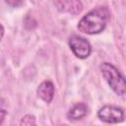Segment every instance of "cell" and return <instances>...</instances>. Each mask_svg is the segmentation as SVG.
<instances>
[{
	"label": "cell",
	"mask_w": 126,
	"mask_h": 126,
	"mask_svg": "<svg viewBox=\"0 0 126 126\" xmlns=\"http://www.w3.org/2000/svg\"><path fill=\"white\" fill-rule=\"evenodd\" d=\"M109 19L110 13L106 7H96L79 21L78 30L87 34H97L105 29Z\"/></svg>",
	"instance_id": "cell-1"
},
{
	"label": "cell",
	"mask_w": 126,
	"mask_h": 126,
	"mask_svg": "<svg viewBox=\"0 0 126 126\" xmlns=\"http://www.w3.org/2000/svg\"><path fill=\"white\" fill-rule=\"evenodd\" d=\"M99 69L111 90L118 95H124L126 92V83L124 76L119 70L109 62L101 63Z\"/></svg>",
	"instance_id": "cell-2"
},
{
	"label": "cell",
	"mask_w": 126,
	"mask_h": 126,
	"mask_svg": "<svg viewBox=\"0 0 126 126\" xmlns=\"http://www.w3.org/2000/svg\"><path fill=\"white\" fill-rule=\"evenodd\" d=\"M97 117L105 123L116 124L124 121L125 115L121 107L115 105H104L97 111Z\"/></svg>",
	"instance_id": "cell-3"
},
{
	"label": "cell",
	"mask_w": 126,
	"mask_h": 126,
	"mask_svg": "<svg viewBox=\"0 0 126 126\" xmlns=\"http://www.w3.org/2000/svg\"><path fill=\"white\" fill-rule=\"evenodd\" d=\"M68 43L74 55L80 59H85L89 57L92 52V46L90 42L82 36L74 34L69 37Z\"/></svg>",
	"instance_id": "cell-4"
},
{
	"label": "cell",
	"mask_w": 126,
	"mask_h": 126,
	"mask_svg": "<svg viewBox=\"0 0 126 126\" xmlns=\"http://www.w3.org/2000/svg\"><path fill=\"white\" fill-rule=\"evenodd\" d=\"M54 6L61 12H66L72 15H77L83 10V3L81 1H54Z\"/></svg>",
	"instance_id": "cell-5"
},
{
	"label": "cell",
	"mask_w": 126,
	"mask_h": 126,
	"mask_svg": "<svg viewBox=\"0 0 126 126\" xmlns=\"http://www.w3.org/2000/svg\"><path fill=\"white\" fill-rule=\"evenodd\" d=\"M37 95L45 102H50L54 96V85L50 81H43L37 88Z\"/></svg>",
	"instance_id": "cell-6"
},
{
	"label": "cell",
	"mask_w": 126,
	"mask_h": 126,
	"mask_svg": "<svg viewBox=\"0 0 126 126\" xmlns=\"http://www.w3.org/2000/svg\"><path fill=\"white\" fill-rule=\"evenodd\" d=\"M88 112V107L85 103H77L75 104L73 107L70 108L69 112H68V117L70 119H74V120H78L83 118L84 116H86Z\"/></svg>",
	"instance_id": "cell-7"
},
{
	"label": "cell",
	"mask_w": 126,
	"mask_h": 126,
	"mask_svg": "<svg viewBox=\"0 0 126 126\" xmlns=\"http://www.w3.org/2000/svg\"><path fill=\"white\" fill-rule=\"evenodd\" d=\"M20 126H37L35 117L32 114H26L20 121Z\"/></svg>",
	"instance_id": "cell-8"
},
{
	"label": "cell",
	"mask_w": 126,
	"mask_h": 126,
	"mask_svg": "<svg viewBox=\"0 0 126 126\" xmlns=\"http://www.w3.org/2000/svg\"><path fill=\"white\" fill-rule=\"evenodd\" d=\"M7 115V111L5 109H0V126L2 125V123L5 120V117Z\"/></svg>",
	"instance_id": "cell-9"
},
{
	"label": "cell",
	"mask_w": 126,
	"mask_h": 126,
	"mask_svg": "<svg viewBox=\"0 0 126 126\" xmlns=\"http://www.w3.org/2000/svg\"><path fill=\"white\" fill-rule=\"evenodd\" d=\"M6 3H7L8 5H11V6H13V7H17V6H20V5H22V4H23V2H21V1H16V2L7 1Z\"/></svg>",
	"instance_id": "cell-10"
},
{
	"label": "cell",
	"mask_w": 126,
	"mask_h": 126,
	"mask_svg": "<svg viewBox=\"0 0 126 126\" xmlns=\"http://www.w3.org/2000/svg\"><path fill=\"white\" fill-rule=\"evenodd\" d=\"M3 35H4V28H3V26L0 24V41H1V39L3 38Z\"/></svg>",
	"instance_id": "cell-11"
}]
</instances>
